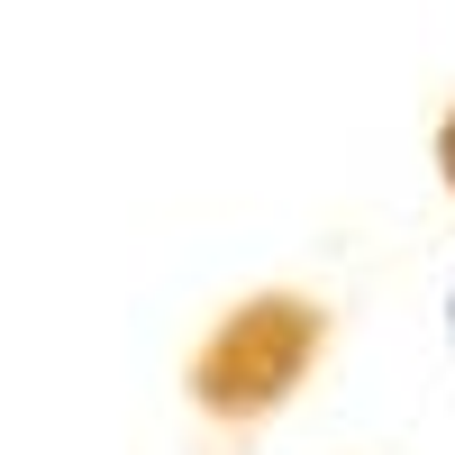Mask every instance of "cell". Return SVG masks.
I'll list each match as a JSON object with an SVG mask.
<instances>
[{
	"label": "cell",
	"instance_id": "1",
	"mask_svg": "<svg viewBox=\"0 0 455 455\" xmlns=\"http://www.w3.org/2000/svg\"><path fill=\"white\" fill-rule=\"evenodd\" d=\"M319 355H328V300L291 291V283H264L246 300H228V310L192 337L182 392H192V410L219 419V428H264L319 373Z\"/></svg>",
	"mask_w": 455,
	"mask_h": 455
},
{
	"label": "cell",
	"instance_id": "2",
	"mask_svg": "<svg viewBox=\"0 0 455 455\" xmlns=\"http://www.w3.org/2000/svg\"><path fill=\"white\" fill-rule=\"evenodd\" d=\"M437 182L455 192V100H446V119H437Z\"/></svg>",
	"mask_w": 455,
	"mask_h": 455
},
{
	"label": "cell",
	"instance_id": "3",
	"mask_svg": "<svg viewBox=\"0 0 455 455\" xmlns=\"http://www.w3.org/2000/svg\"><path fill=\"white\" fill-rule=\"evenodd\" d=\"M446 347H455V283H446Z\"/></svg>",
	"mask_w": 455,
	"mask_h": 455
}]
</instances>
